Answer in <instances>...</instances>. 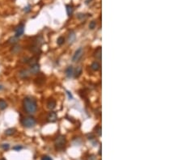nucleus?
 Segmentation results:
<instances>
[{
    "mask_svg": "<svg viewBox=\"0 0 182 160\" xmlns=\"http://www.w3.org/2000/svg\"><path fill=\"white\" fill-rule=\"evenodd\" d=\"M24 109L28 114L32 115L37 110V100L32 96H26L23 100Z\"/></svg>",
    "mask_w": 182,
    "mask_h": 160,
    "instance_id": "f257e3e1",
    "label": "nucleus"
},
{
    "mask_svg": "<svg viewBox=\"0 0 182 160\" xmlns=\"http://www.w3.org/2000/svg\"><path fill=\"white\" fill-rule=\"evenodd\" d=\"M67 143V139L64 135H58L54 141V146L57 150H62Z\"/></svg>",
    "mask_w": 182,
    "mask_h": 160,
    "instance_id": "f03ea898",
    "label": "nucleus"
},
{
    "mask_svg": "<svg viewBox=\"0 0 182 160\" xmlns=\"http://www.w3.org/2000/svg\"><path fill=\"white\" fill-rule=\"evenodd\" d=\"M37 121L35 120L34 117L32 116H26L24 117L21 120V124L23 126H24L25 128H32L36 125Z\"/></svg>",
    "mask_w": 182,
    "mask_h": 160,
    "instance_id": "7ed1b4c3",
    "label": "nucleus"
},
{
    "mask_svg": "<svg viewBox=\"0 0 182 160\" xmlns=\"http://www.w3.org/2000/svg\"><path fill=\"white\" fill-rule=\"evenodd\" d=\"M83 55H84V48L83 47H79L75 52H74L73 57H72V61L74 62H79L81 57H83Z\"/></svg>",
    "mask_w": 182,
    "mask_h": 160,
    "instance_id": "20e7f679",
    "label": "nucleus"
},
{
    "mask_svg": "<svg viewBox=\"0 0 182 160\" xmlns=\"http://www.w3.org/2000/svg\"><path fill=\"white\" fill-rule=\"evenodd\" d=\"M24 32V23H20L19 24L17 27L15 28V37H21Z\"/></svg>",
    "mask_w": 182,
    "mask_h": 160,
    "instance_id": "39448f33",
    "label": "nucleus"
},
{
    "mask_svg": "<svg viewBox=\"0 0 182 160\" xmlns=\"http://www.w3.org/2000/svg\"><path fill=\"white\" fill-rule=\"evenodd\" d=\"M57 115L55 112L51 111L47 116V121L49 122H51V123L55 122L57 121Z\"/></svg>",
    "mask_w": 182,
    "mask_h": 160,
    "instance_id": "423d86ee",
    "label": "nucleus"
},
{
    "mask_svg": "<svg viewBox=\"0 0 182 160\" xmlns=\"http://www.w3.org/2000/svg\"><path fill=\"white\" fill-rule=\"evenodd\" d=\"M74 70L72 66H68L67 69H66L65 70V73H66V76H67V78L71 79L74 76Z\"/></svg>",
    "mask_w": 182,
    "mask_h": 160,
    "instance_id": "0eeeda50",
    "label": "nucleus"
},
{
    "mask_svg": "<svg viewBox=\"0 0 182 160\" xmlns=\"http://www.w3.org/2000/svg\"><path fill=\"white\" fill-rule=\"evenodd\" d=\"M29 75H30V72L28 70H22L19 72V76L23 79H28L29 77Z\"/></svg>",
    "mask_w": 182,
    "mask_h": 160,
    "instance_id": "6e6552de",
    "label": "nucleus"
},
{
    "mask_svg": "<svg viewBox=\"0 0 182 160\" xmlns=\"http://www.w3.org/2000/svg\"><path fill=\"white\" fill-rule=\"evenodd\" d=\"M40 71V65L38 63L33 65V66H31V68H30V74H37L38 72Z\"/></svg>",
    "mask_w": 182,
    "mask_h": 160,
    "instance_id": "1a4fd4ad",
    "label": "nucleus"
},
{
    "mask_svg": "<svg viewBox=\"0 0 182 160\" xmlns=\"http://www.w3.org/2000/svg\"><path fill=\"white\" fill-rule=\"evenodd\" d=\"M101 54H102V50H101V47H98L96 51L94 53V57H96V59L98 61L101 60Z\"/></svg>",
    "mask_w": 182,
    "mask_h": 160,
    "instance_id": "9d476101",
    "label": "nucleus"
},
{
    "mask_svg": "<svg viewBox=\"0 0 182 160\" xmlns=\"http://www.w3.org/2000/svg\"><path fill=\"white\" fill-rule=\"evenodd\" d=\"M75 38H76V35H75V32L71 31L70 33H69V35H68V38H67V40L70 44H72L73 42L75 40Z\"/></svg>",
    "mask_w": 182,
    "mask_h": 160,
    "instance_id": "9b49d317",
    "label": "nucleus"
},
{
    "mask_svg": "<svg viewBox=\"0 0 182 160\" xmlns=\"http://www.w3.org/2000/svg\"><path fill=\"white\" fill-rule=\"evenodd\" d=\"M56 107V101L54 99H49L48 102H47V108L49 109H50V110H53V109H54Z\"/></svg>",
    "mask_w": 182,
    "mask_h": 160,
    "instance_id": "f8f14e48",
    "label": "nucleus"
},
{
    "mask_svg": "<svg viewBox=\"0 0 182 160\" xmlns=\"http://www.w3.org/2000/svg\"><path fill=\"white\" fill-rule=\"evenodd\" d=\"M100 67H101V65L98 62H94L92 63V65H91V69H92L93 71L99 70H100Z\"/></svg>",
    "mask_w": 182,
    "mask_h": 160,
    "instance_id": "ddd939ff",
    "label": "nucleus"
},
{
    "mask_svg": "<svg viewBox=\"0 0 182 160\" xmlns=\"http://www.w3.org/2000/svg\"><path fill=\"white\" fill-rule=\"evenodd\" d=\"M82 72H83L82 67H81V66H78L77 68L75 69V70H74V78H79V77L80 76V75H81Z\"/></svg>",
    "mask_w": 182,
    "mask_h": 160,
    "instance_id": "4468645a",
    "label": "nucleus"
},
{
    "mask_svg": "<svg viewBox=\"0 0 182 160\" xmlns=\"http://www.w3.org/2000/svg\"><path fill=\"white\" fill-rule=\"evenodd\" d=\"M37 57H32V58H28L27 63H28L30 66H33V65H35V64L37 63Z\"/></svg>",
    "mask_w": 182,
    "mask_h": 160,
    "instance_id": "2eb2a0df",
    "label": "nucleus"
},
{
    "mask_svg": "<svg viewBox=\"0 0 182 160\" xmlns=\"http://www.w3.org/2000/svg\"><path fill=\"white\" fill-rule=\"evenodd\" d=\"M15 133V129L14 128H9L5 131V134L7 136H11Z\"/></svg>",
    "mask_w": 182,
    "mask_h": 160,
    "instance_id": "dca6fc26",
    "label": "nucleus"
},
{
    "mask_svg": "<svg viewBox=\"0 0 182 160\" xmlns=\"http://www.w3.org/2000/svg\"><path fill=\"white\" fill-rule=\"evenodd\" d=\"M7 107V104L6 101L3 99H0V110H4Z\"/></svg>",
    "mask_w": 182,
    "mask_h": 160,
    "instance_id": "f3484780",
    "label": "nucleus"
},
{
    "mask_svg": "<svg viewBox=\"0 0 182 160\" xmlns=\"http://www.w3.org/2000/svg\"><path fill=\"white\" fill-rule=\"evenodd\" d=\"M73 11H74L73 6L72 5H67V12L68 16H71L73 14Z\"/></svg>",
    "mask_w": 182,
    "mask_h": 160,
    "instance_id": "a211bd4d",
    "label": "nucleus"
},
{
    "mask_svg": "<svg viewBox=\"0 0 182 160\" xmlns=\"http://www.w3.org/2000/svg\"><path fill=\"white\" fill-rule=\"evenodd\" d=\"M18 39H19L18 37H16L15 36H14V37H11L9 40H8V43H9V44H12V45H15V44L17 43Z\"/></svg>",
    "mask_w": 182,
    "mask_h": 160,
    "instance_id": "6ab92c4d",
    "label": "nucleus"
},
{
    "mask_svg": "<svg viewBox=\"0 0 182 160\" xmlns=\"http://www.w3.org/2000/svg\"><path fill=\"white\" fill-rule=\"evenodd\" d=\"M21 50V46L20 45H15L12 49H11V51L14 54H17L19 52H20Z\"/></svg>",
    "mask_w": 182,
    "mask_h": 160,
    "instance_id": "aec40b11",
    "label": "nucleus"
},
{
    "mask_svg": "<svg viewBox=\"0 0 182 160\" xmlns=\"http://www.w3.org/2000/svg\"><path fill=\"white\" fill-rule=\"evenodd\" d=\"M64 43H65V38L62 36H61V37H59L58 38H57V45H62Z\"/></svg>",
    "mask_w": 182,
    "mask_h": 160,
    "instance_id": "412c9836",
    "label": "nucleus"
},
{
    "mask_svg": "<svg viewBox=\"0 0 182 160\" xmlns=\"http://www.w3.org/2000/svg\"><path fill=\"white\" fill-rule=\"evenodd\" d=\"M96 21H92L90 23H89V28L91 29V30H93L95 28H96Z\"/></svg>",
    "mask_w": 182,
    "mask_h": 160,
    "instance_id": "4be33fe9",
    "label": "nucleus"
},
{
    "mask_svg": "<svg viewBox=\"0 0 182 160\" xmlns=\"http://www.w3.org/2000/svg\"><path fill=\"white\" fill-rule=\"evenodd\" d=\"M0 147L6 150H8V149L10 148V145L8 144V143H4V144H2L1 146H0Z\"/></svg>",
    "mask_w": 182,
    "mask_h": 160,
    "instance_id": "5701e85b",
    "label": "nucleus"
},
{
    "mask_svg": "<svg viewBox=\"0 0 182 160\" xmlns=\"http://www.w3.org/2000/svg\"><path fill=\"white\" fill-rule=\"evenodd\" d=\"M96 131L99 136H101V126H97V127H96Z\"/></svg>",
    "mask_w": 182,
    "mask_h": 160,
    "instance_id": "b1692460",
    "label": "nucleus"
},
{
    "mask_svg": "<svg viewBox=\"0 0 182 160\" xmlns=\"http://www.w3.org/2000/svg\"><path fill=\"white\" fill-rule=\"evenodd\" d=\"M85 17H86L85 15L83 14V13H79V14H78V15H77V18L79 19V20H83V19H84Z\"/></svg>",
    "mask_w": 182,
    "mask_h": 160,
    "instance_id": "393cba45",
    "label": "nucleus"
},
{
    "mask_svg": "<svg viewBox=\"0 0 182 160\" xmlns=\"http://www.w3.org/2000/svg\"><path fill=\"white\" fill-rule=\"evenodd\" d=\"M24 12H26V13H28L30 11H31V6L30 5H28L26 7H24Z\"/></svg>",
    "mask_w": 182,
    "mask_h": 160,
    "instance_id": "a878e982",
    "label": "nucleus"
},
{
    "mask_svg": "<svg viewBox=\"0 0 182 160\" xmlns=\"http://www.w3.org/2000/svg\"><path fill=\"white\" fill-rule=\"evenodd\" d=\"M41 160H53L51 157H49L48 155H45V156H43V158H41Z\"/></svg>",
    "mask_w": 182,
    "mask_h": 160,
    "instance_id": "bb28decb",
    "label": "nucleus"
},
{
    "mask_svg": "<svg viewBox=\"0 0 182 160\" xmlns=\"http://www.w3.org/2000/svg\"><path fill=\"white\" fill-rule=\"evenodd\" d=\"M22 148H23V147H22L21 146H14V147H13V149H14L15 150H20Z\"/></svg>",
    "mask_w": 182,
    "mask_h": 160,
    "instance_id": "cd10ccee",
    "label": "nucleus"
},
{
    "mask_svg": "<svg viewBox=\"0 0 182 160\" xmlns=\"http://www.w3.org/2000/svg\"><path fill=\"white\" fill-rule=\"evenodd\" d=\"M67 95H68V96H69V99H71L72 98H73V96H72V95H71V92L70 91H67Z\"/></svg>",
    "mask_w": 182,
    "mask_h": 160,
    "instance_id": "c85d7f7f",
    "label": "nucleus"
},
{
    "mask_svg": "<svg viewBox=\"0 0 182 160\" xmlns=\"http://www.w3.org/2000/svg\"><path fill=\"white\" fill-rule=\"evenodd\" d=\"M88 160H93L94 159V155H89L88 156V158H87Z\"/></svg>",
    "mask_w": 182,
    "mask_h": 160,
    "instance_id": "c756f323",
    "label": "nucleus"
},
{
    "mask_svg": "<svg viewBox=\"0 0 182 160\" xmlns=\"http://www.w3.org/2000/svg\"><path fill=\"white\" fill-rule=\"evenodd\" d=\"M3 89H4L3 86V85H0V91H1V90H3Z\"/></svg>",
    "mask_w": 182,
    "mask_h": 160,
    "instance_id": "7c9ffc66",
    "label": "nucleus"
},
{
    "mask_svg": "<svg viewBox=\"0 0 182 160\" xmlns=\"http://www.w3.org/2000/svg\"><path fill=\"white\" fill-rule=\"evenodd\" d=\"M0 160H6L5 158H1V159H0Z\"/></svg>",
    "mask_w": 182,
    "mask_h": 160,
    "instance_id": "2f4dec72",
    "label": "nucleus"
}]
</instances>
